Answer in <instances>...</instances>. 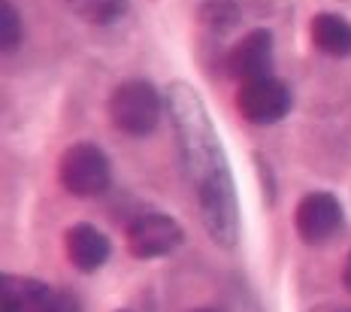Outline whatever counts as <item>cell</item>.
I'll list each match as a JSON object with an SVG mask.
<instances>
[{
  "label": "cell",
  "mask_w": 351,
  "mask_h": 312,
  "mask_svg": "<svg viewBox=\"0 0 351 312\" xmlns=\"http://www.w3.org/2000/svg\"><path fill=\"white\" fill-rule=\"evenodd\" d=\"M170 119L179 136L182 167L197 194L200 219L206 224L209 237L221 245H233L239 234V213H237V191L224 149L212 128V119L203 106L200 94L185 82L170 85Z\"/></svg>",
  "instance_id": "1"
},
{
  "label": "cell",
  "mask_w": 351,
  "mask_h": 312,
  "mask_svg": "<svg viewBox=\"0 0 351 312\" xmlns=\"http://www.w3.org/2000/svg\"><path fill=\"white\" fill-rule=\"evenodd\" d=\"M109 115H112V125L130 136L152 134L160 121V97L155 85L145 79L121 82L109 97Z\"/></svg>",
  "instance_id": "2"
},
{
  "label": "cell",
  "mask_w": 351,
  "mask_h": 312,
  "mask_svg": "<svg viewBox=\"0 0 351 312\" xmlns=\"http://www.w3.org/2000/svg\"><path fill=\"white\" fill-rule=\"evenodd\" d=\"M58 176L73 197H97L109 188L112 170H109V158L97 146L76 143L61 155Z\"/></svg>",
  "instance_id": "3"
},
{
  "label": "cell",
  "mask_w": 351,
  "mask_h": 312,
  "mask_svg": "<svg viewBox=\"0 0 351 312\" xmlns=\"http://www.w3.org/2000/svg\"><path fill=\"white\" fill-rule=\"evenodd\" d=\"M291 104H294V94L276 76L248 79L237 91V110L252 125H276L291 112Z\"/></svg>",
  "instance_id": "4"
},
{
  "label": "cell",
  "mask_w": 351,
  "mask_h": 312,
  "mask_svg": "<svg viewBox=\"0 0 351 312\" xmlns=\"http://www.w3.org/2000/svg\"><path fill=\"white\" fill-rule=\"evenodd\" d=\"M182 237L185 234H182L176 219L160 213H145L128 228V249L134 258H143V261L164 258L182 243Z\"/></svg>",
  "instance_id": "5"
},
{
  "label": "cell",
  "mask_w": 351,
  "mask_h": 312,
  "mask_svg": "<svg viewBox=\"0 0 351 312\" xmlns=\"http://www.w3.org/2000/svg\"><path fill=\"white\" fill-rule=\"evenodd\" d=\"M294 224H297V234L303 237L306 243H324V239H330L342 224L339 200L327 191L306 194V197L297 203Z\"/></svg>",
  "instance_id": "6"
},
{
  "label": "cell",
  "mask_w": 351,
  "mask_h": 312,
  "mask_svg": "<svg viewBox=\"0 0 351 312\" xmlns=\"http://www.w3.org/2000/svg\"><path fill=\"white\" fill-rule=\"evenodd\" d=\"M224 67L233 79H261V76H273V34L258 27V31L245 34L243 40L228 52Z\"/></svg>",
  "instance_id": "7"
},
{
  "label": "cell",
  "mask_w": 351,
  "mask_h": 312,
  "mask_svg": "<svg viewBox=\"0 0 351 312\" xmlns=\"http://www.w3.org/2000/svg\"><path fill=\"white\" fill-rule=\"evenodd\" d=\"M58 291L52 285L31 276H10L0 279V312H55Z\"/></svg>",
  "instance_id": "8"
},
{
  "label": "cell",
  "mask_w": 351,
  "mask_h": 312,
  "mask_svg": "<svg viewBox=\"0 0 351 312\" xmlns=\"http://www.w3.org/2000/svg\"><path fill=\"white\" fill-rule=\"evenodd\" d=\"M64 245H67L70 264L82 273L100 270L109 258V239L94 224H73L67 237H64Z\"/></svg>",
  "instance_id": "9"
},
{
  "label": "cell",
  "mask_w": 351,
  "mask_h": 312,
  "mask_svg": "<svg viewBox=\"0 0 351 312\" xmlns=\"http://www.w3.org/2000/svg\"><path fill=\"white\" fill-rule=\"evenodd\" d=\"M312 43L318 52L330 58L351 55V25L336 12H318L312 19Z\"/></svg>",
  "instance_id": "10"
},
{
  "label": "cell",
  "mask_w": 351,
  "mask_h": 312,
  "mask_svg": "<svg viewBox=\"0 0 351 312\" xmlns=\"http://www.w3.org/2000/svg\"><path fill=\"white\" fill-rule=\"evenodd\" d=\"M70 10L94 25H112L128 12V0H67Z\"/></svg>",
  "instance_id": "11"
},
{
  "label": "cell",
  "mask_w": 351,
  "mask_h": 312,
  "mask_svg": "<svg viewBox=\"0 0 351 312\" xmlns=\"http://www.w3.org/2000/svg\"><path fill=\"white\" fill-rule=\"evenodd\" d=\"M19 43H21L19 12L10 0H0V49H3V52H12Z\"/></svg>",
  "instance_id": "12"
},
{
  "label": "cell",
  "mask_w": 351,
  "mask_h": 312,
  "mask_svg": "<svg viewBox=\"0 0 351 312\" xmlns=\"http://www.w3.org/2000/svg\"><path fill=\"white\" fill-rule=\"evenodd\" d=\"M55 312H82V309H79V300H76V297H73V294H64V291H58Z\"/></svg>",
  "instance_id": "13"
},
{
  "label": "cell",
  "mask_w": 351,
  "mask_h": 312,
  "mask_svg": "<svg viewBox=\"0 0 351 312\" xmlns=\"http://www.w3.org/2000/svg\"><path fill=\"white\" fill-rule=\"evenodd\" d=\"M342 282H346V288L351 291V252H348V258H346V270H342Z\"/></svg>",
  "instance_id": "14"
},
{
  "label": "cell",
  "mask_w": 351,
  "mask_h": 312,
  "mask_svg": "<svg viewBox=\"0 0 351 312\" xmlns=\"http://www.w3.org/2000/svg\"><path fill=\"white\" fill-rule=\"evenodd\" d=\"M194 312H218V309H194Z\"/></svg>",
  "instance_id": "15"
},
{
  "label": "cell",
  "mask_w": 351,
  "mask_h": 312,
  "mask_svg": "<svg viewBox=\"0 0 351 312\" xmlns=\"http://www.w3.org/2000/svg\"><path fill=\"white\" fill-rule=\"evenodd\" d=\"M339 312H351V309H339Z\"/></svg>",
  "instance_id": "16"
}]
</instances>
